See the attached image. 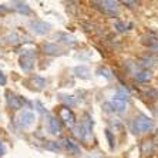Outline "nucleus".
<instances>
[{
    "label": "nucleus",
    "mask_w": 158,
    "mask_h": 158,
    "mask_svg": "<svg viewBox=\"0 0 158 158\" xmlns=\"http://www.w3.org/2000/svg\"><path fill=\"white\" fill-rule=\"evenodd\" d=\"M155 127L154 124V120H151L150 117L144 114H140V115H135L134 120L131 121L130 124V130L134 135H141V134H145V132H150L152 131Z\"/></svg>",
    "instance_id": "nucleus-1"
},
{
    "label": "nucleus",
    "mask_w": 158,
    "mask_h": 158,
    "mask_svg": "<svg viewBox=\"0 0 158 158\" xmlns=\"http://www.w3.org/2000/svg\"><path fill=\"white\" fill-rule=\"evenodd\" d=\"M93 4L96 6L97 9L106 13V15L114 17L118 15V3L117 2H110V0H104V2H93Z\"/></svg>",
    "instance_id": "nucleus-2"
},
{
    "label": "nucleus",
    "mask_w": 158,
    "mask_h": 158,
    "mask_svg": "<svg viewBox=\"0 0 158 158\" xmlns=\"http://www.w3.org/2000/svg\"><path fill=\"white\" fill-rule=\"evenodd\" d=\"M29 29L33 31L34 34H39V36H43V34L48 33L52 26L48 24V23L43 22V20H30L29 22Z\"/></svg>",
    "instance_id": "nucleus-3"
},
{
    "label": "nucleus",
    "mask_w": 158,
    "mask_h": 158,
    "mask_svg": "<svg viewBox=\"0 0 158 158\" xmlns=\"http://www.w3.org/2000/svg\"><path fill=\"white\" fill-rule=\"evenodd\" d=\"M103 108H104L106 111H108V113L123 114V113H125V110H127V103H124V101H120V100L113 98L111 101H108V103L104 104Z\"/></svg>",
    "instance_id": "nucleus-4"
},
{
    "label": "nucleus",
    "mask_w": 158,
    "mask_h": 158,
    "mask_svg": "<svg viewBox=\"0 0 158 158\" xmlns=\"http://www.w3.org/2000/svg\"><path fill=\"white\" fill-rule=\"evenodd\" d=\"M19 66H20V69H22L23 71H26V73L31 70L34 66V53L30 52V50H27L26 53H23V54L20 56V59H19Z\"/></svg>",
    "instance_id": "nucleus-5"
},
{
    "label": "nucleus",
    "mask_w": 158,
    "mask_h": 158,
    "mask_svg": "<svg viewBox=\"0 0 158 158\" xmlns=\"http://www.w3.org/2000/svg\"><path fill=\"white\" fill-rule=\"evenodd\" d=\"M6 100H7V106L10 107V108H13V110H20V108H23V107L27 104L26 100L22 98L20 96H17V94H15V93H11V91L6 93Z\"/></svg>",
    "instance_id": "nucleus-6"
},
{
    "label": "nucleus",
    "mask_w": 158,
    "mask_h": 158,
    "mask_svg": "<svg viewBox=\"0 0 158 158\" xmlns=\"http://www.w3.org/2000/svg\"><path fill=\"white\" fill-rule=\"evenodd\" d=\"M34 123V114L31 111H23L17 117V125L20 128H29Z\"/></svg>",
    "instance_id": "nucleus-7"
},
{
    "label": "nucleus",
    "mask_w": 158,
    "mask_h": 158,
    "mask_svg": "<svg viewBox=\"0 0 158 158\" xmlns=\"http://www.w3.org/2000/svg\"><path fill=\"white\" fill-rule=\"evenodd\" d=\"M59 115L69 127H76V115H74V113L69 107H66V106L61 107L59 111Z\"/></svg>",
    "instance_id": "nucleus-8"
},
{
    "label": "nucleus",
    "mask_w": 158,
    "mask_h": 158,
    "mask_svg": "<svg viewBox=\"0 0 158 158\" xmlns=\"http://www.w3.org/2000/svg\"><path fill=\"white\" fill-rule=\"evenodd\" d=\"M47 130L50 131L52 135H59L60 131H61V127H60L59 121L53 115H47Z\"/></svg>",
    "instance_id": "nucleus-9"
},
{
    "label": "nucleus",
    "mask_w": 158,
    "mask_h": 158,
    "mask_svg": "<svg viewBox=\"0 0 158 158\" xmlns=\"http://www.w3.org/2000/svg\"><path fill=\"white\" fill-rule=\"evenodd\" d=\"M11 7L15 9L16 11H19L20 15H24V16H29L30 13H31L30 6L27 3H24V2H13V3H11Z\"/></svg>",
    "instance_id": "nucleus-10"
},
{
    "label": "nucleus",
    "mask_w": 158,
    "mask_h": 158,
    "mask_svg": "<svg viewBox=\"0 0 158 158\" xmlns=\"http://www.w3.org/2000/svg\"><path fill=\"white\" fill-rule=\"evenodd\" d=\"M61 145L66 150H69L70 152H73V154H80L81 150L80 147L77 145V143H74L73 140H70V138H63L61 140Z\"/></svg>",
    "instance_id": "nucleus-11"
},
{
    "label": "nucleus",
    "mask_w": 158,
    "mask_h": 158,
    "mask_svg": "<svg viewBox=\"0 0 158 158\" xmlns=\"http://www.w3.org/2000/svg\"><path fill=\"white\" fill-rule=\"evenodd\" d=\"M56 40L60 41V43H63V44H67V46H74V44H76V39H74V36L67 34V33H57L56 34Z\"/></svg>",
    "instance_id": "nucleus-12"
},
{
    "label": "nucleus",
    "mask_w": 158,
    "mask_h": 158,
    "mask_svg": "<svg viewBox=\"0 0 158 158\" xmlns=\"http://www.w3.org/2000/svg\"><path fill=\"white\" fill-rule=\"evenodd\" d=\"M151 77H152V73H151V70H147V69L137 71L135 76H134V78L137 81H140V83H147V81L151 80Z\"/></svg>",
    "instance_id": "nucleus-13"
},
{
    "label": "nucleus",
    "mask_w": 158,
    "mask_h": 158,
    "mask_svg": "<svg viewBox=\"0 0 158 158\" xmlns=\"http://www.w3.org/2000/svg\"><path fill=\"white\" fill-rule=\"evenodd\" d=\"M43 52L48 56H60L63 54V50L59 47V46H56V44H44L43 46Z\"/></svg>",
    "instance_id": "nucleus-14"
},
{
    "label": "nucleus",
    "mask_w": 158,
    "mask_h": 158,
    "mask_svg": "<svg viewBox=\"0 0 158 158\" xmlns=\"http://www.w3.org/2000/svg\"><path fill=\"white\" fill-rule=\"evenodd\" d=\"M81 127H83V130H84L85 135H91V128H93V121H91V117H90V114H84V117H83V121H81Z\"/></svg>",
    "instance_id": "nucleus-15"
},
{
    "label": "nucleus",
    "mask_w": 158,
    "mask_h": 158,
    "mask_svg": "<svg viewBox=\"0 0 158 158\" xmlns=\"http://www.w3.org/2000/svg\"><path fill=\"white\" fill-rule=\"evenodd\" d=\"M74 74L80 78H84V80L90 78V70H88L85 66H77L74 69Z\"/></svg>",
    "instance_id": "nucleus-16"
},
{
    "label": "nucleus",
    "mask_w": 158,
    "mask_h": 158,
    "mask_svg": "<svg viewBox=\"0 0 158 158\" xmlns=\"http://www.w3.org/2000/svg\"><path fill=\"white\" fill-rule=\"evenodd\" d=\"M31 83H33V85L37 90H41V88L46 87V83H47V81L44 80L43 77H40V76H34V77L31 78Z\"/></svg>",
    "instance_id": "nucleus-17"
},
{
    "label": "nucleus",
    "mask_w": 158,
    "mask_h": 158,
    "mask_svg": "<svg viewBox=\"0 0 158 158\" xmlns=\"http://www.w3.org/2000/svg\"><path fill=\"white\" fill-rule=\"evenodd\" d=\"M59 98L61 100L63 103L66 104V107H73V106H76V100H74V97L73 96H67V94H60L59 96Z\"/></svg>",
    "instance_id": "nucleus-18"
},
{
    "label": "nucleus",
    "mask_w": 158,
    "mask_h": 158,
    "mask_svg": "<svg viewBox=\"0 0 158 158\" xmlns=\"http://www.w3.org/2000/svg\"><path fill=\"white\" fill-rule=\"evenodd\" d=\"M115 100H120V101H124V103H127L130 98V94L125 90H123V88H118L117 93H115V96H114Z\"/></svg>",
    "instance_id": "nucleus-19"
},
{
    "label": "nucleus",
    "mask_w": 158,
    "mask_h": 158,
    "mask_svg": "<svg viewBox=\"0 0 158 158\" xmlns=\"http://www.w3.org/2000/svg\"><path fill=\"white\" fill-rule=\"evenodd\" d=\"M73 134L77 137L78 140H84V138H87V135H85V132H84V130H83V127H81V124L73 127Z\"/></svg>",
    "instance_id": "nucleus-20"
},
{
    "label": "nucleus",
    "mask_w": 158,
    "mask_h": 158,
    "mask_svg": "<svg viewBox=\"0 0 158 158\" xmlns=\"http://www.w3.org/2000/svg\"><path fill=\"white\" fill-rule=\"evenodd\" d=\"M4 40H6L7 44H16L19 41V36L16 33H9L7 36L4 37Z\"/></svg>",
    "instance_id": "nucleus-21"
},
{
    "label": "nucleus",
    "mask_w": 158,
    "mask_h": 158,
    "mask_svg": "<svg viewBox=\"0 0 158 158\" xmlns=\"http://www.w3.org/2000/svg\"><path fill=\"white\" fill-rule=\"evenodd\" d=\"M97 73H98V76H104L107 80H111V77H113L110 70H107V69H101V67H100L98 70H97Z\"/></svg>",
    "instance_id": "nucleus-22"
},
{
    "label": "nucleus",
    "mask_w": 158,
    "mask_h": 158,
    "mask_svg": "<svg viewBox=\"0 0 158 158\" xmlns=\"http://www.w3.org/2000/svg\"><path fill=\"white\" fill-rule=\"evenodd\" d=\"M34 107H36V110L40 113V114H46L47 113V110L44 108V106L40 103V101H34Z\"/></svg>",
    "instance_id": "nucleus-23"
},
{
    "label": "nucleus",
    "mask_w": 158,
    "mask_h": 158,
    "mask_svg": "<svg viewBox=\"0 0 158 158\" xmlns=\"http://www.w3.org/2000/svg\"><path fill=\"white\" fill-rule=\"evenodd\" d=\"M47 148H50V150H53V151H57V150H60V144L50 141V143L47 144Z\"/></svg>",
    "instance_id": "nucleus-24"
},
{
    "label": "nucleus",
    "mask_w": 158,
    "mask_h": 158,
    "mask_svg": "<svg viewBox=\"0 0 158 158\" xmlns=\"http://www.w3.org/2000/svg\"><path fill=\"white\" fill-rule=\"evenodd\" d=\"M115 29H117L118 31H121V33L127 30V29H125V24H124V23H121V22H115Z\"/></svg>",
    "instance_id": "nucleus-25"
},
{
    "label": "nucleus",
    "mask_w": 158,
    "mask_h": 158,
    "mask_svg": "<svg viewBox=\"0 0 158 158\" xmlns=\"http://www.w3.org/2000/svg\"><path fill=\"white\" fill-rule=\"evenodd\" d=\"M107 138H108V141H110V147L111 148H114V140H113V135H111V132L110 131H107Z\"/></svg>",
    "instance_id": "nucleus-26"
},
{
    "label": "nucleus",
    "mask_w": 158,
    "mask_h": 158,
    "mask_svg": "<svg viewBox=\"0 0 158 158\" xmlns=\"http://www.w3.org/2000/svg\"><path fill=\"white\" fill-rule=\"evenodd\" d=\"M6 81H7V80H6V76H4L3 71L0 70V85H4V84H6Z\"/></svg>",
    "instance_id": "nucleus-27"
},
{
    "label": "nucleus",
    "mask_w": 158,
    "mask_h": 158,
    "mask_svg": "<svg viewBox=\"0 0 158 158\" xmlns=\"http://www.w3.org/2000/svg\"><path fill=\"white\" fill-rule=\"evenodd\" d=\"M4 154V147H3V144H2V141H0V157Z\"/></svg>",
    "instance_id": "nucleus-28"
},
{
    "label": "nucleus",
    "mask_w": 158,
    "mask_h": 158,
    "mask_svg": "<svg viewBox=\"0 0 158 158\" xmlns=\"http://www.w3.org/2000/svg\"><path fill=\"white\" fill-rule=\"evenodd\" d=\"M123 3H124V4H128V6H131V7H132V4H137L135 2H123Z\"/></svg>",
    "instance_id": "nucleus-29"
}]
</instances>
